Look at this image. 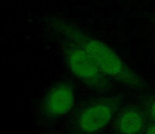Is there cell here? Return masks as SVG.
<instances>
[{
  "mask_svg": "<svg viewBox=\"0 0 155 134\" xmlns=\"http://www.w3.org/2000/svg\"><path fill=\"white\" fill-rule=\"evenodd\" d=\"M48 23L57 34L71 40L81 47L108 78L134 89L144 88L145 83L142 78L105 43L89 35L73 23L60 18H49Z\"/></svg>",
  "mask_w": 155,
  "mask_h": 134,
  "instance_id": "cell-1",
  "label": "cell"
},
{
  "mask_svg": "<svg viewBox=\"0 0 155 134\" xmlns=\"http://www.w3.org/2000/svg\"><path fill=\"white\" fill-rule=\"evenodd\" d=\"M59 46L66 66L78 80L97 92L110 89L111 79L97 67L81 47L62 36L59 37Z\"/></svg>",
  "mask_w": 155,
  "mask_h": 134,
  "instance_id": "cell-2",
  "label": "cell"
},
{
  "mask_svg": "<svg viewBox=\"0 0 155 134\" xmlns=\"http://www.w3.org/2000/svg\"><path fill=\"white\" fill-rule=\"evenodd\" d=\"M122 98L113 95L95 99L77 112L75 126L81 133H97L109 125L120 109Z\"/></svg>",
  "mask_w": 155,
  "mask_h": 134,
  "instance_id": "cell-3",
  "label": "cell"
},
{
  "mask_svg": "<svg viewBox=\"0 0 155 134\" xmlns=\"http://www.w3.org/2000/svg\"><path fill=\"white\" fill-rule=\"evenodd\" d=\"M75 103L74 85L69 81H61L51 86L41 106V116L45 122H54L68 114Z\"/></svg>",
  "mask_w": 155,
  "mask_h": 134,
  "instance_id": "cell-4",
  "label": "cell"
},
{
  "mask_svg": "<svg viewBox=\"0 0 155 134\" xmlns=\"http://www.w3.org/2000/svg\"><path fill=\"white\" fill-rule=\"evenodd\" d=\"M144 111L135 106L122 108L116 116L113 129L116 133L138 134L144 132L147 126Z\"/></svg>",
  "mask_w": 155,
  "mask_h": 134,
  "instance_id": "cell-5",
  "label": "cell"
},
{
  "mask_svg": "<svg viewBox=\"0 0 155 134\" xmlns=\"http://www.w3.org/2000/svg\"><path fill=\"white\" fill-rule=\"evenodd\" d=\"M143 111L150 122L155 123V97L147 99L143 103Z\"/></svg>",
  "mask_w": 155,
  "mask_h": 134,
  "instance_id": "cell-6",
  "label": "cell"
},
{
  "mask_svg": "<svg viewBox=\"0 0 155 134\" xmlns=\"http://www.w3.org/2000/svg\"><path fill=\"white\" fill-rule=\"evenodd\" d=\"M144 133H155V123L150 122L149 124H147Z\"/></svg>",
  "mask_w": 155,
  "mask_h": 134,
  "instance_id": "cell-7",
  "label": "cell"
},
{
  "mask_svg": "<svg viewBox=\"0 0 155 134\" xmlns=\"http://www.w3.org/2000/svg\"><path fill=\"white\" fill-rule=\"evenodd\" d=\"M153 22H154V23H155V18H154V19H153Z\"/></svg>",
  "mask_w": 155,
  "mask_h": 134,
  "instance_id": "cell-8",
  "label": "cell"
}]
</instances>
